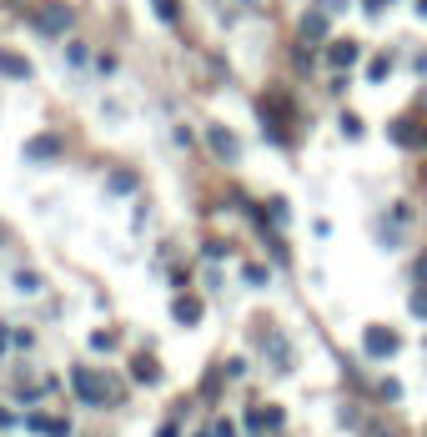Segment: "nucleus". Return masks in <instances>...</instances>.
<instances>
[{"mask_svg": "<svg viewBox=\"0 0 427 437\" xmlns=\"http://www.w3.org/2000/svg\"><path fill=\"white\" fill-rule=\"evenodd\" d=\"M412 312H417V317H427V292H417V297H412Z\"/></svg>", "mask_w": 427, "mask_h": 437, "instance_id": "obj_5", "label": "nucleus"}, {"mask_svg": "<svg viewBox=\"0 0 427 437\" xmlns=\"http://www.w3.org/2000/svg\"><path fill=\"white\" fill-rule=\"evenodd\" d=\"M211 146H217L222 156H237V141H232L227 131H211Z\"/></svg>", "mask_w": 427, "mask_h": 437, "instance_id": "obj_3", "label": "nucleus"}, {"mask_svg": "<svg viewBox=\"0 0 427 437\" xmlns=\"http://www.w3.org/2000/svg\"><path fill=\"white\" fill-rule=\"evenodd\" d=\"M332 61H337V66H352V61H357V45H352V40H337Z\"/></svg>", "mask_w": 427, "mask_h": 437, "instance_id": "obj_2", "label": "nucleus"}, {"mask_svg": "<svg viewBox=\"0 0 427 437\" xmlns=\"http://www.w3.org/2000/svg\"><path fill=\"white\" fill-rule=\"evenodd\" d=\"M362 347H367V357H392L397 352V332H387V327H367Z\"/></svg>", "mask_w": 427, "mask_h": 437, "instance_id": "obj_1", "label": "nucleus"}, {"mask_svg": "<svg viewBox=\"0 0 427 437\" xmlns=\"http://www.w3.org/2000/svg\"><path fill=\"white\" fill-rule=\"evenodd\" d=\"M176 317L181 322H196V302H176Z\"/></svg>", "mask_w": 427, "mask_h": 437, "instance_id": "obj_4", "label": "nucleus"}]
</instances>
